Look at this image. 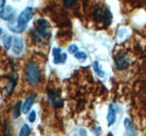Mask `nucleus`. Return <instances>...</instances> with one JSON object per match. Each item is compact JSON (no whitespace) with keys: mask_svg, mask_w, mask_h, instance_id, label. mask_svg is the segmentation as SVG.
Wrapping results in <instances>:
<instances>
[{"mask_svg":"<svg viewBox=\"0 0 146 136\" xmlns=\"http://www.w3.org/2000/svg\"><path fill=\"white\" fill-rule=\"evenodd\" d=\"M26 73L29 83L32 86H36L40 79V72L38 65L34 62H29L27 66Z\"/></svg>","mask_w":146,"mask_h":136,"instance_id":"1","label":"nucleus"},{"mask_svg":"<svg viewBox=\"0 0 146 136\" xmlns=\"http://www.w3.org/2000/svg\"><path fill=\"white\" fill-rule=\"evenodd\" d=\"M34 14V8L31 7H27L20 13L17 18V23L22 27L27 26V24L33 18Z\"/></svg>","mask_w":146,"mask_h":136,"instance_id":"2","label":"nucleus"},{"mask_svg":"<svg viewBox=\"0 0 146 136\" xmlns=\"http://www.w3.org/2000/svg\"><path fill=\"white\" fill-rule=\"evenodd\" d=\"M94 17L97 21L104 22L107 24L110 23L112 18V14L111 11L107 8H98L94 12Z\"/></svg>","mask_w":146,"mask_h":136,"instance_id":"3","label":"nucleus"},{"mask_svg":"<svg viewBox=\"0 0 146 136\" xmlns=\"http://www.w3.org/2000/svg\"><path fill=\"white\" fill-rule=\"evenodd\" d=\"M36 32L38 36L46 37L51 33L50 31V24L44 18H39L37 21Z\"/></svg>","mask_w":146,"mask_h":136,"instance_id":"4","label":"nucleus"},{"mask_svg":"<svg viewBox=\"0 0 146 136\" xmlns=\"http://www.w3.org/2000/svg\"><path fill=\"white\" fill-rule=\"evenodd\" d=\"M48 99H49L50 103L54 108H60L63 106L64 102L63 99L61 98L60 93L56 90H51L48 91Z\"/></svg>","mask_w":146,"mask_h":136,"instance_id":"5","label":"nucleus"},{"mask_svg":"<svg viewBox=\"0 0 146 136\" xmlns=\"http://www.w3.org/2000/svg\"><path fill=\"white\" fill-rule=\"evenodd\" d=\"M115 66L118 69H125L129 66V60L128 58L123 53H118L114 57Z\"/></svg>","mask_w":146,"mask_h":136,"instance_id":"6","label":"nucleus"},{"mask_svg":"<svg viewBox=\"0 0 146 136\" xmlns=\"http://www.w3.org/2000/svg\"><path fill=\"white\" fill-rule=\"evenodd\" d=\"M52 54L53 56H54V60H53V62L54 64H62L66 61L67 60V55L65 52H62L61 53V50L60 48H53L52 50Z\"/></svg>","mask_w":146,"mask_h":136,"instance_id":"7","label":"nucleus"},{"mask_svg":"<svg viewBox=\"0 0 146 136\" xmlns=\"http://www.w3.org/2000/svg\"><path fill=\"white\" fill-rule=\"evenodd\" d=\"M14 8L11 6H6L0 11V18L4 21H10L14 16Z\"/></svg>","mask_w":146,"mask_h":136,"instance_id":"8","label":"nucleus"},{"mask_svg":"<svg viewBox=\"0 0 146 136\" xmlns=\"http://www.w3.org/2000/svg\"><path fill=\"white\" fill-rule=\"evenodd\" d=\"M24 50V42L20 37H14L13 41L12 50L15 55H20Z\"/></svg>","mask_w":146,"mask_h":136,"instance_id":"9","label":"nucleus"},{"mask_svg":"<svg viewBox=\"0 0 146 136\" xmlns=\"http://www.w3.org/2000/svg\"><path fill=\"white\" fill-rule=\"evenodd\" d=\"M106 118L108 127L113 125L116 120V111H115V109L113 104H112V103H111L108 106V111Z\"/></svg>","mask_w":146,"mask_h":136,"instance_id":"10","label":"nucleus"},{"mask_svg":"<svg viewBox=\"0 0 146 136\" xmlns=\"http://www.w3.org/2000/svg\"><path fill=\"white\" fill-rule=\"evenodd\" d=\"M124 127L126 129V131L124 133L123 136H135V130L133 125L132 121L128 118H125L123 120Z\"/></svg>","mask_w":146,"mask_h":136,"instance_id":"11","label":"nucleus"},{"mask_svg":"<svg viewBox=\"0 0 146 136\" xmlns=\"http://www.w3.org/2000/svg\"><path fill=\"white\" fill-rule=\"evenodd\" d=\"M34 98L32 96H29L26 99L25 101L23 103L22 106H21V111L24 114H27L29 111L30 110L31 108L32 107L33 104L34 103Z\"/></svg>","mask_w":146,"mask_h":136,"instance_id":"12","label":"nucleus"},{"mask_svg":"<svg viewBox=\"0 0 146 136\" xmlns=\"http://www.w3.org/2000/svg\"><path fill=\"white\" fill-rule=\"evenodd\" d=\"M9 29L12 32L16 33H22L23 31L25 30L26 27H22L19 26L17 23V21H11L8 24Z\"/></svg>","mask_w":146,"mask_h":136,"instance_id":"13","label":"nucleus"},{"mask_svg":"<svg viewBox=\"0 0 146 136\" xmlns=\"http://www.w3.org/2000/svg\"><path fill=\"white\" fill-rule=\"evenodd\" d=\"M93 68H94V72H95V73L98 76H100V77L101 78L105 76V72L101 68L98 61H95V62L93 63Z\"/></svg>","mask_w":146,"mask_h":136,"instance_id":"14","label":"nucleus"},{"mask_svg":"<svg viewBox=\"0 0 146 136\" xmlns=\"http://www.w3.org/2000/svg\"><path fill=\"white\" fill-rule=\"evenodd\" d=\"M21 106H22V105H21V101L17 102L15 106H14V111H13V116H14V118H17L21 115Z\"/></svg>","mask_w":146,"mask_h":136,"instance_id":"15","label":"nucleus"},{"mask_svg":"<svg viewBox=\"0 0 146 136\" xmlns=\"http://www.w3.org/2000/svg\"><path fill=\"white\" fill-rule=\"evenodd\" d=\"M30 133H31V128L29 127V126L27 123L23 125L19 131V136H29Z\"/></svg>","mask_w":146,"mask_h":136,"instance_id":"16","label":"nucleus"},{"mask_svg":"<svg viewBox=\"0 0 146 136\" xmlns=\"http://www.w3.org/2000/svg\"><path fill=\"white\" fill-rule=\"evenodd\" d=\"M12 43V36L11 35H7L3 38V45L4 48L7 50H9L11 46Z\"/></svg>","mask_w":146,"mask_h":136,"instance_id":"17","label":"nucleus"},{"mask_svg":"<svg viewBox=\"0 0 146 136\" xmlns=\"http://www.w3.org/2000/svg\"><path fill=\"white\" fill-rule=\"evenodd\" d=\"M74 56L77 60L81 61H84L87 59V54L83 51H78L76 53H75Z\"/></svg>","mask_w":146,"mask_h":136,"instance_id":"18","label":"nucleus"},{"mask_svg":"<svg viewBox=\"0 0 146 136\" xmlns=\"http://www.w3.org/2000/svg\"><path fill=\"white\" fill-rule=\"evenodd\" d=\"M78 48L76 44H72V45H70L68 48V52H69L70 54H74L76 53L77 51H78Z\"/></svg>","mask_w":146,"mask_h":136,"instance_id":"19","label":"nucleus"},{"mask_svg":"<svg viewBox=\"0 0 146 136\" xmlns=\"http://www.w3.org/2000/svg\"><path fill=\"white\" fill-rule=\"evenodd\" d=\"M36 119V113L34 110H31V113L29 115V120L30 123H34L35 122Z\"/></svg>","mask_w":146,"mask_h":136,"instance_id":"20","label":"nucleus"},{"mask_svg":"<svg viewBox=\"0 0 146 136\" xmlns=\"http://www.w3.org/2000/svg\"><path fill=\"white\" fill-rule=\"evenodd\" d=\"M76 1V0H64V7H66V8H70L75 4Z\"/></svg>","mask_w":146,"mask_h":136,"instance_id":"21","label":"nucleus"},{"mask_svg":"<svg viewBox=\"0 0 146 136\" xmlns=\"http://www.w3.org/2000/svg\"><path fill=\"white\" fill-rule=\"evenodd\" d=\"M79 135L81 136H87V131L86 129L81 128L79 130Z\"/></svg>","mask_w":146,"mask_h":136,"instance_id":"22","label":"nucleus"},{"mask_svg":"<svg viewBox=\"0 0 146 136\" xmlns=\"http://www.w3.org/2000/svg\"><path fill=\"white\" fill-rule=\"evenodd\" d=\"M6 0H0V8H3L5 7Z\"/></svg>","mask_w":146,"mask_h":136,"instance_id":"23","label":"nucleus"},{"mask_svg":"<svg viewBox=\"0 0 146 136\" xmlns=\"http://www.w3.org/2000/svg\"><path fill=\"white\" fill-rule=\"evenodd\" d=\"M2 33H3V29L1 28V27H0V38H1V35H2Z\"/></svg>","mask_w":146,"mask_h":136,"instance_id":"24","label":"nucleus"},{"mask_svg":"<svg viewBox=\"0 0 146 136\" xmlns=\"http://www.w3.org/2000/svg\"><path fill=\"white\" fill-rule=\"evenodd\" d=\"M74 136H76V135H74Z\"/></svg>","mask_w":146,"mask_h":136,"instance_id":"25","label":"nucleus"}]
</instances>
